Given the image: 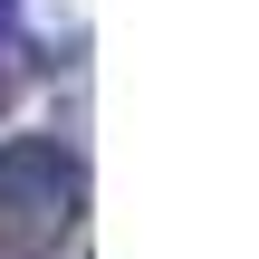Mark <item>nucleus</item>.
Listing matches in <instances>:
<instances>
[{"mask_svg": "<svg viewBox=\"0 0 259 259\" xmlns=\"http://www.w3.org/2000/svg\"><path fill=\"white\" fill-rule=\"evenodd\" d=\"M77 231V163L58 144H19L0 154V250H58Z\"/></svg>", "mask_w": 259, "mask_h": 259, "instance_id": "obj_1", "label": "nucleus"}]
</instances>
